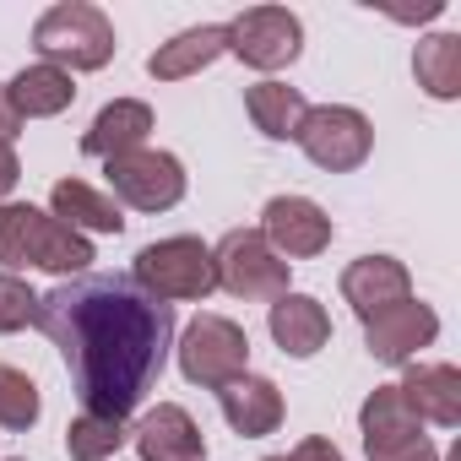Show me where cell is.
<instances>
[{
  "label": "cell",
  "mask_w": 461,
  "mask_h": 461,
  "mask_svg": "<svg viewBox=\"0 0 461 461\" xmlns=\"http://www.w3.org/2000/svg\"><path fill=\"white\" fill-rule=\"evenodd\" d=\"M44 337L60 348L71 391L93 418H131L163 380L174 348V310L147 299L120 272L66 277L39 299Z\"/></svg>",
  "instance_id": "cell-1"
},
{
  "label": "cell",
  "mask_w": 461,
  "mask_h": 461,
  "mask_svg": "<svg viewBox=\"0 0 461 461\" xmlns=\"http://www.w3.org/2000/svg\"><path fill=\"white\" fill-rule=\"evenodd\" d=\"M93 261V245L82 234L28 201H0V267L12 277L23 267H39V272H55V277H71V272H87Z\"/></svg>",
  "instance_id": "cell-2"
},
{
  "label": "cell",
  "mask_w": 461,
  "mask_h": 461,
  "mask_svg": "<svg viewBox=\"0 0 461 461\" xmlns=\"http://www.w3.org/2000/svg\"><path fill=\"white\" fill-rule=\"evenodd\" d=\"M33 50L44 55V66H60L66 77L71 71H104L114 60V23L87 6V0H60L50 6L33 28Z\"/></svg>",
  "instance_id": "cell-3"
},
{
  "label": "cell",
  "mask_w": 461,
  "mask_h": 461,
  "mask_svg": "<svg viewBox=\"0 0 461 461\" xmlns=\"http://www.w3.org/2000/svg\"><path fill=\"white\" fill-rule=\"evenodd\" d=\"M131 283L158 299V304H174V299H206L217 288V272H212V250L190 234H174V240H158V245H141L136 256V272Z\"/></svg>",
  "instance_id": "cell-4"
},
{
  "label": "cell",
  "mask_w": 461,
  "mask_h": 461,
  "mask_svg": "<svg viewBox=\"0 0 461 461\" xmlns=\"http://www.w3.org/2000/svg\"><path fill=\"white\" fill-rule=\"evenodd\" d=\"M250 369V337L228 315H195L179 337V375L190 385L222 391L228 380H240Z\"/></svg>",
  "instance_id": "cell-5"
},
{
  "label": "cell",
  "mask_w": 461,
  "mask_h": 461,
  "mask_svg": "<svg viewBox=\"0 0 461 461\" xmlns=\"http://www.w3.org/2000/svg\"><path fill=\"white\" fill-rule=\"evenodd\" d=\"M217 288L234 299H283L288 294V261L261 240V228H228L212 250Z\"/></svg>",
  "instance_id": "cell-6"
},
{
  "label": "cell",
  "mask_w": 461,
  "mask_h": 461,
  "mask_svg": "<svg viewBox=\"0 0 461 461\" xmlns=\"http://www.w3.org/2000/svg\"><path fill=\"white\" fill-rule=\"evenodd\" d=\"M299 147H304V158L315 163V168H326V174H353V168H364V158L375 152V125L358 114V109H348V104H321V109H310L304 120H299V136H294Z\"/></svg>",
  "instance_id": "cell-7"
},
{
  "label": "cell",
  "mask_w": 461,
  "mask_h": 461,
  "mask_svg": "<svg viewBox=\"0 0 461 461\" xmlns=\"http://www.w3.org/2000/svg\"><path fill=\"white\" fill-rule=\"evenodd\" d=\"M358 429H364V456L369 461H439L434 439L423 434V423L412 418V407L402 402L396 385H375L364 396Z\"/></svg>",
  "instance_id": "cell-8"
},
{
  "label": "cell",
  "mask_w": 461,
  "mask_h": 461,
  "mask_svg": "<svg viewBox=\"0 0 461 461\" xmlns=\"http://www.w3.org/2000/svg\"><path fill=\"white\" fill-rule=\"evenodd\" d=\"M104 179L136 212H168V206L185 201V163L174 152H158V147H136V152L109 158Z\"/></svg>",
  "instance_id": "cell-9"
},
{
  "label": "cell",
  "mask_w": 461,
  "mask_h": 461,
  "mask_svg": "<svg viewBox=\"0 0 461 461\" xmlns=\"http://www.w3.org/2000/svg\"><path fill=\"white\" fill-rule=\"evenodd\" d=\"M222 28H228V55H240L256 71H283L304 50V23L288 6H250Z\"/></svg>",
  "instance_id": "cell-10"
},
{
  "label": "cell",
  "mask_w": 461,
  "mask_h": 461,
  "mask_svg": "<svg viewBox=\"0 0 461 461\" xmlns=\"http://www.w3.org/2000/svg\"><path fill=\"white\" fill-rule=\"evenodd\" d=\"M331 217L310 201V195H272L261 212V240L283 256V261H310L331 245Z\"/></svg>",
  "instance_id": "cell-11"
},
{
  "label": "cell",
  "mask_w": 461,
  "mask_h": 461,
  "mask_svg": "<svg viewBox=\"0 0 461 461\" xmlns=\"http://www.w3.org/2000/svg\"><path fill=\"white\" fill-rule=\"evenodd\" d=\"M439 337V315L418 299H402L380 315L364 321V342H369V358L375 364H391V369H407L429 342Z\"/></svg>",
  "instance_id": "cell-12"
},
{
  "label": "cell",
  "mask_w": 461,
  "mask_h": 461,
  "mask_svg": "<svg viewBox=\"0 0 461 461\" xmlns=\"http://www.w3.org/2000/svg\"><path fill=\"white\" fill-rule=\"evenodd\" d=\"M342 299L353 304L358 321H369V315H380V310L412 299V277H407V267H402L396 256H358V261L342 272Z\"/></svg>",
  "instance_id": "cell-13"
},
{
  "label": "cell",
  "mask_w": 461,
  "mask_h": 461,
  "mask_svg": "<svg viewBox=\"0 0 461 461\" xmlns=\"http://www.w3.org/2000/svg\"><path fill=\"white\" fill-rule=\"evenodd\" d=\"M396 391H402V402L412 407L418 423L461 429V369L456 364H407Z\"/></svg>",
  "instance_id": "cell-14"
},
{
  "label": "cell",
  "mask_w": 461,
  "mask_h": 461,
  "mask_svg": "<svg viewBox=\"0 0 461 461\" xmlns=\"http://www.w3.org/2000/svg\"><path fill=\"white\" fill-rule=\"evenodd\" d=\"M217 407H222L228 429L245 434V439H267V434H277V423H283V391H277L267 375H250V369L217 391Z\"/></svg>",
  "instance_id": "cell-15"
},
{
  "label": "cell",
  "mask_w": 461,
  "mask_h": 461,
  "mask_svg": "<svg viewBox=\"0 0 461 461\" xmlns=\"http://www.w3.org/2000/svg\"><path fill=\"white\" fill-rule=\"evenodd\" d=\"M141 461H206V445H201V429L195 418L179 407V402H158L136 429H131Z\"/></svg>",
  "instance_id": "cell-16"
},
{
  "label": "cell",
  "mask_w": 461,
  "mask_h": 461,
  "mask_svg": "<svg viewBox=\"0 0 461 461\" xmlns=\"http://www.w3.org/2000/svg\"><path fill=\"white\" fill-rule=\"evenodd\" d=\"M272 342L288 353V358H315L326 342H331V315L315 294H283L272 299Z\"/></svg>",
  "instance_id": "cell-17"
},
{
  "label": "cell",
  "mask_w": 461,
  "mask_h": 461,
  "mask_svg": "<svg viewBox=\"0 0 461 461\" xmlns=\"http://www.w3.org/2000/svg\"><path fill=\"white\" fill-rule=\"evenodd\" d=\"M217 55H228V28H222V23H201V28H185V33H174L168 44H158L152 60H147V77H158V82H185V77L206 71Z\"/></svg>",
  "instance_id": "cell-18"
},
{
  "label": "cell",
  "mask_w": 461,
  "mask_h": 461,
  "mask_svg": "<svg viewBox=\"0 0 461 461\" xmlns=\"http://www.w3.org/2000/svg\"><path fill=\"white\" fill-rule=\"evenodd\" d=\"M50 217H60L71 234H120L125 228V217H120V201L114 195H104V190H93V185H82V179H55V190H50Z\"/></svg>",
  "instance_id": "cell-19"
},
{
  "label": "cell",
  "mask_w": 461,
  "mask_h": 461,
  "mask_svg": "<svg viewBox=\"0 0 461 461\" xmlns=\"http://www.w3.org/2000/svg\"><path fill=\"white\" fill-rule=\"evenodd\" d=\"M147 131H152V109H147L141 98H114V104H104L98 120L87 125L82 152L109 163V158H120V152H136V147L147 141Z\"/></svg>",
  "instance_id": "cell-20"
},
{
  "label": "cell",
  "mask_w": 461,
  "mask_h": 461,
  "mask_svg": "<svg viewBox=\"0 0 461 461\" xmlns=\"http://www.w3.org/2000/svg\"><path fill=\"white\" fill-rule=\"evenodd\" d=\"M6 98L23 120H50V114H66L77 104V82L60 71V66H23L12 82H6Z\"/></svg>",
  "instance_id": "cell-21"
},
{
  "label": "cell",
  "mask_w": 461,
  "mask_h": 461,
  "mask_svg": "<svg viewBox=\"0 0 461 461\" xmlns=\"http://www.w3.org/2000/svg\"><path fill=\"white\" fill-rule=\"evenodd\" d=\"M245 109H250V120H256V131L267 141H294L299 120L310 114L304 93L288 87V82H256V87H245Z\"/></svg>",
  "instance_id": "cell-22"
},
{
  "label": "cell",
  "mask_w": 461,
  "mask_h": 461,
  "mask_svg": "<svg viewBox=\"0 0 461 461\" xmlns=\"http://www.w3.org/2000/svg\"><path fill=\"white\" fill-rule=\"evenodd\" d=\"M412 77L429 98H461V33H429L412 50Z\"/></svg>",
  "instance_id": "cell-23"
},
{
  "label": "cell",
  "mask_w": 461,
  "mask_h": 461,
  "mask_svg": "<svg viewBox=\"0 0 461 461\" xmlns=\"http://www.w3.org/2000/svg\"><path fill=\"white\" fill-rule=\"evenodd\" d=\"M125 439H131V423H125V418H93V412H82V418L66 429L71 461H109Z\"/></svg>",
  "instance_id": "cell-24"
},
{
  "label": "cell",
  "mask_w": 461,
  "mask_h": 461,
  "mask_svg": "<svg viewBox=\"0 0 461 461\" xmlns=\"http://www.w3.org/2000/svg\"><path fill=\"white\" fill-rule=\"evenodd\" d=\"M39 412H44V402H39V385L23 375V369H12V364H0V429H33L39 423Z\"/></svg>",
  "instance_id": "cell-25"
},
{
  "label": "cell",
  "mask_w": 461,
  "mask_h": 461,
  "mask_svg": "<svg viewBox=\"0 0 461 461\" xmlns=\"http://www.w3.org/2000/svg\"><path fill=\"white\" fill-rule=\"evenodd\" d=\"M33 321H39V294H33L23 277L0 272V337H6V331H23V326H33Z\"/></svg>",
  "instance_id": "cell-26"
},
{
  "label": "cell",
  "mask_w": 461,
  "mask_h": 461,
  "mask_svg": "<svg viewBox=\"0 0 461 461\" xmlns=\"http://www.w3.org/2000/svg\"><path fill=\"white\" fill-rule=\"evenodd\" d=\"M261 461H348V456H342V450H337L331 439L310 434V439H304V445H299L294 456H261Z\"/></svg>",
  "instance_id": "cell-27"
},
{
  "label": "cell",
  "mask_w": 461,
  "mask_h": 461,
  "mask_svg": "<svg viewBox=\"0 0 461 461\" xmlns=\"http://www.w3.org/2000/svg\"><path fill=\"white\" fill-rule=\"evenodd\" d=\"M12 136H23V114L12 109V98H6V82H0V141L12 147Z\"/></svg>",
  "instance_id": "cell-28"
},
{
  "label": "cell",
  "mask_w": 461,
  "mask_h": 461,
  "mask_svg": "<svg viewBox=\"0 0 461 461\" xmlns=\"http://www.w3.org/2000/svg\"><path fill=\"white\" fill-rule=\"evenodd\" d=\"M17 179H23V163H17V152H12L6 141H0V195H12Z\"/></svg>",
  "instance_id": "cell-29"
},
{
  "label": "cell",
  "mask_w": 461,
  "mask_h": 461,
  "mask_svg": "<svg viewBox=\"0 0 461 461\" xmlns=\"http://www.w3.org/2000/svg\"><path fill=\"white\" fill-rule=\"evenodd\" d=\"M17 461H23V456H17Z\"/></svg>",
  "instance_id": "cell-30"
}]
</instances>
